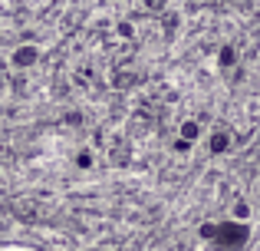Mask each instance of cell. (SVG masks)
Wrapping results in <instances>:
<instances>
[{
	"label": "cell",
	"instance_id": "cell-2",
	"mask_svg": "<svg viewBox=\"0 0 260 251\" xmlns=\"http://www.w3.org/2000/svg\"><path fill=\"white\" fill-rule=\"evenodd\" d=\"M181 135H184V139H198V123H184Z\"/></svg>",
	"mask_w": 260,
	"mask_h": 251
},
{
	"label": "cell",
	"instance_id": "cell-3",
	"mask_svg": "<svg viewBox=\"0 0 260 251\" xmlns=\"http://www.w3.org/2000/svg\"><path fill=\"white\" fill-rule=\"evenodd\" d=\"M0 251H37V248H30V245H4Z\"/></svg>",
	"mask_w": 260,
	"mask_h": 251
},
{
	"label": "cell",
	"instance_id": "cell-1",
	"mask_svg": "<svg viewBox=\"0 0 260 251\" xmlns=\"http://www.w3.org/2000/svg\"><path fill=\"white\" fill-rule=\"evenodd\" d=\"M201 238L208 241L211 251H244L250 241V228L244 221L224 218V221H211L201 228Z\"/></svg>",
	"mask_w": 260,
	"mask_h": 251
}]
</instances>
